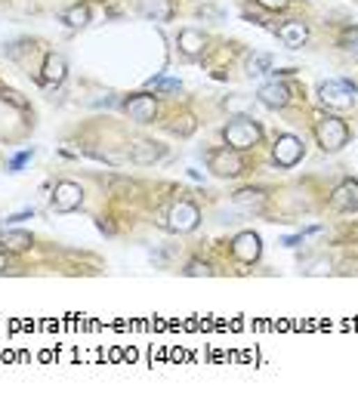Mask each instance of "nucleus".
Here are the masks:
<instances>
[{
  "label": "nucleus",
  "instance_id": "obj_12",
  "mask_svg": "<svg viewBox=\"0 0 358 401\" xmlns=\"http://www.w3.org/2000/svg\"><path fill=\"white\" fill-rule=\"evenodd\" d=\"M278 38H281V44L288 49H299L309 40V28H306V22H299V19H290V22L278 28Z\"/></svg>",
  "mask_w": 358,
  "mask_h": 401
},
{
  "label": "nucleus",
  "instance_id": "obj_26",
  "mask_svg": "<svg viewBox=\"0 0 358 401\" xmlns=\"http://www.w3.org/2000/svg\"><path fill=\"white\" fill-rule=\"evenodd\" d=\"M3 99H6L10 105H16V109H28V102H25L22 96H19L16 90H6V93H3Z\"/></svg>",
  "mask_w": 358,
  "mask_h": 401
},
{
  "label": "nucleus",
  "instance_id": "obj_7",
  "mask_svg": "<svg viewBox=\"0 0 358 401\" xmlns=\"http://www.w3.org/2000/svg\"><path fill=\"white\" fill-rule=\"evenodd\" d=\"M124 111L130 120H136V124H152L155 114H157V102H155V96H148V93H139V96L127 99Z\"/></svg>",
  "mask_w": 358,
  "mask_h": 401
},
{
  "label": "nucleus",
  "instance_id": "obj_19",
  "mask_svg": "<svg viewBox=\"0 0 358 401\" xmlns=\"http://www.w3.org/2000/svg\"><path fill=\"white\" fill-rule=\"evenodd\" d=\"M62 22L68 28H87L90 25V6L87 3H75L71 10L62 13Z\"/></svg>",
  "mask_w": 358,
  "mask_h": 401
},
{
  "label": "nucleus",
  "instance_id": "obj_21",
  "mask_svg": "<svg viewBox=\"0 0 358 401\" xmlns=\"http://www.w3.org/2000/svg\"><path fill=\"white\" fill-rule=\"evenodd\" d=\"M185 275H189V278H207V275H213V269L210 266H207V262H201V260H192L189 262V269H185Z\"/></svg>",
  "mask_w": 358,
  "mask_h": 401
},
{
  "label": "nucleus",
  "instance_id": "obj_24",
  "mask_svg": "<svg viewBox=\"0 0 358 401\" xmlns=\"http://www.w3.org/2000/svg\"><path fill=\"white\" fill-rule=\"evenodd\" d=\"M331 272V260H315L309 269H306V275H327Z\"/></svg>",
  "mask_w": 358,
  "mask_h": 401
},
{
  "label": "nucleus",
  "instance_id": "obj_27",
  "mask_svg": "<svg viewBox=\"0 0 358 401\" xmlns=\"http://www.w3.org/2000/svg\"><path fill=\"white\" fill-rule=\"evenodd\" d=\"M152 87H161V90H179V81H167V77H155Z\"/></svg>",
  "mask_w": 358,
  "mask_h": 401
},
{
  "label": "nucleus",
  "instance_id": "obj_20",
  "mask_svg": "<svg viewBox=\"0 0 358 401\" xmlns=\"http://www.w3.org/2000/svg\"><path fill=\"white\" fill-rule=\"evenodd\" d=\"M272 68V56L269 53H256L247 59V77H260L266 74V71Z\"/></svg>",
  "mask_w": 358,
  "mask_h": 401
},
{
  "label": "nucleus",
  "instance_id": "obj_23",
  "mask_svg": "<svg viewBox=\"0 0 358 401\" xmlns=\"http://www.w3.org/2000/svg\"><path fill=\"white\" fill-rule=\"evenodd\" d=\"M31 157H34V152H31V148H28V152H19V155H16V157H13V161H10V173H19V170H22L25 164L31 161Z\"/></svg>",
  "mask_w": 358,
  "mask_h": 401
},
{
  "label": "nucleus",
  "instance_id": "obj_15",
  "mask_svg": "<svg viewBox=\"0 0 358 401\" xmlns=\"http://www.w3.org/2000/svg\"><path fill=\"white\" fill-rule=\"evenodd\" d=\"M167 155V148L161 146V142H136L133 146V152H130V157H133V164H155V161H161V157Z\"/></svg>",
  "mask_w": 358,
  "mask_h": 401
},
{
  "label": "nucleus",
  "instance_id": "obj_1",
  "mask_svg": "<svg viewBox=\"0 0 358 401\" xmlns=\"http://www.w3.org/2000/svg\"><path fill=\"white\" fill-rule=\"evenodd\" d=\"M223 139H226L228 148H238V152H244V148L260 146L263 127L256 124L254 118H235V120H228V124H226Z\"/></svg>",
  "mask_w": 358,
  "mask_h": 401
},
{
  "label": "nucleus",
  "instance_id": "obj_31",
  "mask_svg": "<svg viewBox=\"0 0 358 401\" xmlns=\"http://www.w3.org/2000/svg\"><path fill=\"white\" fill-rule=\"evenodd\" d=\"M340 272H346V275H349V272H355V275H358V260H346Z\"/></svg>",
  "mask_w": 358,
  "mask_h": 401
},
{
  "label": "nucleus",
  "instance_id": "obj_16",
  "mask_svg": "<svg viewBox=\"0 0 358 401\" xmlns=\"http://www.w3.org/2000/svg\"><path fill=\"white\" fill-rule=\"evenodd\" d=\"M179 49H182L185 56H198V53H204V47H207V38L201 31H195V28H182L179 31Z\"/></svg>",
  "mask_w": 358,
  "mask_h": 401
},
{
  "label": "nucleus",
  "instance_id": "obj_10",
  "mask_svg": "<svg viewBox=\"0 0 358 401\" xmlns=\"http://www.w3.org/2000/svg\"><path fill=\"white\" fill-rule=\"evenodd\" d=\"M331 204H334V210H343V213L358 210V182L355 179H346L343 185H336V191L331 195Z\"/></svg>",
  "mask_w": 358,
  "mask_h": 401
},
{
  "label": "nucleus",
  "instance_id": "obj_28",
  "mask_svg": "<svg viewBox=\"0 0 358 401\" xmlns=\"http://www.w3.org/2000/svg\"><path fill=\"white\" fill-rule=\"evenodd\" d=\"M260 6H266V10H284V6L290 3V0H256Z\"/></svg>",
  "mask_w": 358,
  "mask_h": 401
},
{
  "label": "nucleus",
  "instance_id": "obj_22",
  "mask_svg": "<svg viewBox=\"0 0 358 401\" xmlns=\"http://www.w3.org/2000/svg\"><path fill=\"white\" fill-rule=\"evenodd\" d=\"M170 130L179 133V136H189L192 130H195V120H192L189 114H182V118H176V124H170Z\"/></svg>",
  "mask_w": 358,
  "mask_h": 401
},
{
  "label": "nucleus",
  "instance_id": "obj_3",
  "mask_svg": "<svg viewBox=\"0 0 358 401\" xmlns=\"http://www.w3.org/2000/svg\"><path fill=\"white\" fill-rule=\"evenodd\" d=\"M198 223H201V210H198L192 200H176L173 207L167 210V226L170 232H192V228H198Z\"/></svg>",
  "mask_w": 358,
  "mask_h": 401
},
{
  "label": "nucleus",
  "instance_id": "obj_2",
  "mask_svg": "<svg viewBox=\"0 0 358 401\" xmlns=\"http://www.w3.org/2000/svg\"><path fill=\"white\" fill-rule=\"evenodd\" d=\"M315 139H318V146L325 148V152H340V148L349 142V127H346V120L334 118V114L321 118L318 124H315Z\"/></svg>",
  "mask_w": 358,
  "mask_h": 401
},
{
  "label": "nucleus",
  "instance_id": "obj_14",
  "mask_svg": "<svg viewBox=\"0 0 358 401\" xmlns=\"http://www.w3.org/2000/svg\"><path fill=\"white\" fill-rule=\"evenodd\" d=\"M139 13L155 22H170L173 19V3L170 0H139Z\"/></svg>",
  "mask_w": 358,
  "mask_h": 401
},
{
  "label": "nucleus",
  "instance_id": "obj_9",
  "mask_svg": "<svg viewBox=\"0 0 358 401\" xmlns=\"http://www.w3.org/2000/svg\"><path fill=\"white\" fill-rule=\"evenodd\" d=\"M84 204V189L77 182H59L53 191V210L59 213H71Z\"/></svg>",
  "mask_w": 358,
  "mask_h": 401
},
{
  "label": "nucleus",
  "instance_id": "obj_17",
  "mask_svg": "<svg viewBox=\"0 0 358 401\" xmlns=\"http://www.w3.org/2000/svg\"><path fill=\"white\" fill-rule=\"evenodd\" d=\"M34 244V238L28 232H0V247L10 250V253H22Z\"/></svg>",
  "mask_w": 358,
  "mask_h": 401
},
{
  "label": "nucleus",
  "instance_id": "obj_25",
  "mask_svg": "<svg viewBox=\"0 0 358 401\" xmlns=\"http://www.w3.org/2000/svg\"><path fill=\"white\" fill-rule=\"evenodd\" d=\"M340 47H343V49H349V53H358V31L343 34V38H340Z\"/></svg>",
  "mask_w": 358,
  "mask_h": 401
},
{
  "label": "nucleus",
  "instance_id": "obj_4",
  "mask_svg": "<svg viewBox=\"0 0 358 401\" xmlns=\"http://www.w3.org/2000/svg\"><path fill=\"white\" fill-rule=\"evenodd\" d=\"M303 139H297L293 133H284L275 139V148H272V157H275L278 167H293V164H299V157H303Z\"/></svg>",
  "mask_w": 358,
  "mask_h": 401
},
{
  "label": "nucleus",
  "instance_id": "obj_18",
  "mask_svg": "<svg viewBox=\"0 0 358 401\" xmlns=\"http://www.w3.org/2000/svg\"><path fill=\"white\" fill-rule=\"evenodd\" d=\"M263 204H266V195L263 191H254V189H244L235 195V207H241V210L254 213V210H263Z\"/></svg>",
  "mask_w": 358,
  "mask_h": 401
},
{
  "label": "nucleus",
  "instance_id": "obj_13",
  "mask_svg": "<svg viewBox=\"0 0 358 401\" xmlns=\"http://www.w3.org/2000/svg\"><path fill=\"white\" fill-rule=\"evenodd\" d=\"M68 74V62L62 59L59 53H49L44 62V74H40V84H62Z\"/></svg>",
  "mask_w": 358,
  "mask_h": 401
},
{
  "label": "nucleus",
  "instance_id": "obj_5",
  "mask_svg": "<svg viewBox=\"0 0 358 401\" xmlns=\"http://www.w3.org/2000/svg\"><path fill=\"white\" fill-rule=\"evenodd\" d=\"M318 96H321V102L331 105V109H349L352 96H355V87L346 81H327L318 87Z\"/></svg>",
  "mask_w": 358,
  "mask_h": 401
},
{
  "label": "nucleus",
  "instance_id": "obj_30",
  "mask_svg": "<svg viewBox=\"0 0 358 401\" xmlns=\"http://www.w3.org/2000/svg\"><path fill=\"white\" fill-rule=\"evenodd\" d=\"M281 244H284V247H299V244H303V235H288Z\"/></svg>",
  "mask_w": 358,
  "mask_h": 401
},
{
  "label": "nucleus",
  "instance_id": "obj_29",
  "mask_svg": "<svg viewBox=\"0 0 358 401\" xmlns=\"http://www.w3.org/2000/svg\"><path fill=\"white\" fill-rule=\"evenodd\" d=\"M34 217V210H19V213H13L6 223H22V219H31Z\"/></svg>",
  "mask_w": 358,
  "mask_h": 401
},
{
  "label": "nucleus",
  "instance_id": "obj_11",
  "mask_svg": "<svg viewBox=\"0 0 358 401\" xmlns=\"http://www.w3.org/2000/svg\"><path fill=\"white\" fill-rule=\"evenodd\" d=\"M256 99H260L266 109H284V105L290 102V90L284 87V84H278V81H269V84H263V87H260Z\"/></svg>",
  "mask_w": 358,
  "mask_h": 401
},
{
  "label": "nucleus",
  "instance_id": "obj_8",
  "mask_svg": "<svg viewBox=\"0 0 358 401\" xmlns=\"http://www.w3.org/2000/svg\"><path fill=\"white\" fill-rule=\"evenodd\" d=\"M232 253H235V260L254 266V262L260 260V253H263V238L256 232H241L238 238L232 241Z\"/></svg>",
  "mask_w": 358,
  "mask_h": 401
},
{
  "label": "nucleus",
  "instance_id": "obj_6",
  "mask_svg": "<svg viewBox=\"0 0 358 401\" xmlns=\"http://www.w3.org/2000/svg\"><path fill=\"white\" fill-rule=\"evenodd\" d=\"M210 170L217 176H238V173H244V161H241V155H238V148H219V152H213L210 155Z\"/></svg>",
  "mask_w": 358,
  "mask_h": 401
}]
</instances>
